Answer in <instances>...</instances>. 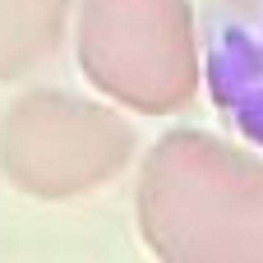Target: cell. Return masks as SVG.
<instances>
[{
  "label": "cell",
  "instance_id": "obj_5",
  "mask_svg": "<svg viewBox=\"0 0 263 263\" xmlns=\"http://www.w3.org/2000/svg\"><path fill=\"white\" fill-rule=\"evenodd\" d=\"M74 0H0V83L37 74L65 42Z\"/></svg>",
  "mask_w": 263,
  "mask_h": 263
},
{
  "label": "cell",
  "instance_id": "obj_1",
  "mask_svg": "<svg viewBox=\"0 0 263 263\" xmlns=\"http://www.w3.org/2000/svg\"><path fill=\"white\" fill-rule=\"evenodd\" d=\"M134 222L166 263H263V157L208 129L162 134L139 166Z\"/></svg>",
  "mask_w": 263,
  "mask_h": 263
},
{
  "label": "cell",
  "instance_id": "obj_4",
  "mask_svg": "<svg viewBox=\"0 0 263 263\" xmlns=\"http://www.w3.org/2000/svg\"><path fill=\"white\" fill-rule=\"evenodd\" d=\"M199 23V88L263 153V0H208Z\"/></svg>",
  "mask_w": 263,
  "mask_h": 263
},
{
  "label": "cell",
  "instance_id": "obj_2",
  "mask_svg": "<svg viewBox=\"0 0 263 263\" xmlns=\"http://www.w3.org/2000/svg\"><path fill=\"white\" fill-rule=\"evenodd\" d=\"M83 79L125 111L176 116L199 92V23L190 0H79Z\"/></svg>",
  "mask_w": 263,
  "mask_h": 263
},
{
  "label": "cell",
  "instance_id": "obj_3",
  "mask_svg": "<svg viewBox=\"0 0 263 263\" xmlns=\"http://www.w3.org/2000/svg\"><path fill=\"white\" fill-rule=\"evenodd\" d=\"M134 125L92 97L32 88L0 116V180L32 203H74L129 171Z\"/></svg>",
  "mask_w": 263,
  "mask_h": 263
}]
</instances>
